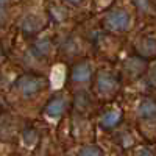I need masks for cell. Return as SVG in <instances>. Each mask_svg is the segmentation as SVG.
<instances>
[{
  "label": "cell",
  "instance_id": "6da1fadb",
  "mask_svg": "<svg viewBox=\"0 0 156 156\" xmlns=\"http://www.w3.org/2000/svg\"><path fill=\"white\" fill-rule=\"evenodd\" d=\"M16 86L22 92V95L33 97V95L41 92V89L44 87V80L37 75H23L17 80Z\"/></svg>",
  "mask_w": 156,
  "mask_h": 156
},
{
  "label": "cell",
  "instance_id": "7a4b0ae2",
  "mask_svg": "<svg viewBox=\"0 0 156 156\" xmlns=\"http://www.w3.org/2000/svg\"><path fill=\"white\" fill-rule=\"evenodd\" d=\"M105 25L112 31H125L129 27V14L123 9H114L106 14Z\"/></svg>",
  "mask_w": 156,
  "mask_h": 156
},
{
  "label": "cell",
  "instance_id": "3957f363",
  "mask_svg": "<svg viewBox=\"0 0 156 156\" xmlns=\"http://www.w3.org/2000/svg\"><path fill=\"white\" fill-rule=\"evenodd\" d=\"M95 87L98 89L100 94H112L119 87V80L115 78L114 73L111 72H98L97 75V81H95Z\"/></svg>",
  "mask_w": 156,
  "mask_h": 156
},
{
  "label": "cell",
  "instance_id": "277c9868",
  "mask_svg": "<svg viewBox=\"0 0 156 156\" xmlns=\"http://www.w3.org/2000/svg\"><path fill=\"white\" fill-rule=\"evenodd\" d=\"M66 106H67V103H66V98L62 95L53 97L47 103V106L44 108V114L47 117H50V119H58V117H61L64 114Z\"/></svg>",
  "mask_w": 156,
  "mask_h": 156
},
{
  "label": "cell",
  "instance_id": "5b68a950",
  "mask_svg": "<svg viewBox=\"0 0 156 156\" xmlns=\"http://www.w3.org/2000/svg\"><path fill=\"white\" fill-rule=\"evenodd\" d=\"M92 76V69L87 62H80V64H75L73 69H72V80L75 83H84L87 80H90Z\"/></svg>",
  "mask_w": 156,
  "mask_h": 156
},
{
  "label": "cell",
  "instance_id": "8992f818",
  "mask_svg": "<svg viewBox=\"0 0 156 156\" xmlns=\"http://www.w3.org/2000/svg\"><path fill=\"white\" fill-rule=\"evenodd\" d=\"M137 53L142 56H154L156 55V39L154 37H144L136 44Z\"/></svg>",
  "mask_w": 156,
  "mask_h": 156
},
{
  "label": "cell",
  "instance_id": "52a82bcc",
  "mask_svg": "<svg viewBox=\"0 0 156 156\" xmlns=\"http://www.w3.org/2000/svg\"><path fill=\"white\" fill-rule=\"evenodd\" d=\"M137 114L140 119H154L156 117V101L150 100V98L142 100L137 108Z\"/></svg>",
  "mask_w": 156,
  "mask_h": 156
},
{
  "label": "cell",
  "instance_id": "ba28073f",
  "mask_svg": "<svg viewBox=\"0 0 156 156\" xmlns=\"http://www.w3.org/2000/svg\"><path fill=\"white\" fill-rule=\"evenodd\" d=\"M20 28L27 33H36L42 28V19L37 17V16H25L23 20L20 22Z\"/></svg>",
  "mask_w": 156,
  "mask_h": 156
},
{
  "label": "cell",
  "instance_id": "9c48e42d",
  "mask_svg": "<svg viewBox=\"0 0 156 156\" xmlns=\"http://www.w3.org/2000/svg\"><path fill=\"white\" fill-rule=\"evenodd\" d=\"M120 120H122V112L120 111H108V112L103 114L101 120H100V125L105 129H109V128L117 126Z\"/></svg>",
  "mask_w": 156,
  "mask_h": 156
},
{
  "label": "cell",
  "instance_id": "30bf717a",
  "mask_svg": "<svg viewBox=\"0 0 156 156\" xmlns=\"http://www.w3.org/2000/svg\"><path fill=\"white\" fill-rule=\"evenodd\" d=\"M145 69V64L142 59H137V58H131L125 62V72L131 76V78H136L137 75H140Z\"/></svg>",
  "mask_w": 156,
  "mask_h": 156
},
{
  "label": "cell",
  "instance_id": "8fae6325",
  "mask_svg": "<svg viewBox=\"0 0 156 156\" xmlns=\"http://www.w3.org/2000/svg\"><path fill=\"white\" fill-rule=\"evenodd\" d=\"M48 50H50L48 39H37V41L31 45L30 53H31L34 58H44V56L48 55Z\"/></svg>",
  "mask_w": 156,
  "mask_h": 156
},
{
  "label": "cell",
  "instance_id": "7c38bea8",
  "mask_svg": "<svg viewBox=\"0 0 156 156\" xmlns=\"http://www.w3.org/2000/svg\"><path fill=\"white\" fill-rule=\"evenodd\" d=\"M78 156H103L101 150L95 145H87L84 148L80 150V153H78Z\"/></svg>",
  "mask_w": 156,
  "mask_h": 156
},
{
  "label": "cell",
  "instance_id": "4fadbf2b",
  "mask_svg": "<svg viewBox=\"0 0 156 156\" xmlns=\"http://www.w3.org/2000/svg\"><path fill=\"white\" fill-rule=\"evenodd\" d=\"M36 140H37V133L34 131V129L28 128V129H25V133H23V142L27 145H34L36 144Z\"/></svg>",
  "mask_w": 156,
  "mask_h": 156
},
{
  "label": "cell",
  "instance_id": "5bb4252c",
  "mask_svg": "<svg viewBox=\"0 0 156 156\" xmlns=\"http://www.w3.org/2000/svg\"><path fill=\"white\" fill-rule=\"evenodd\" d=\"M133 156H154V153H153L151 150H148V148H140V150H137Z\"/></svg>",
  "mask_w": 156,
  "mask_h": 156
},
{
  "label": "cell",
  "instance_id": "9a60e30c",
  "mask_svg": "<svg viewBox=\"0 0 156 156\" xmlns=\"http://www.w3.org/2000/svg\"><path fill=\"white\" fill-rule=\"evenodd\" d=\"M150 78H151V81H153V83H156V64H154V66H153V69H151Z\"/></svg>",
  "mask_w": 156,
  "mask_h": 156
},
{
  "label": "cell",
  "instance_id": "2e32d148",
  "mask_svg": "<svg viewBox=\"0 0 156 156\" xmlns=\"http://www.w3.org/2000/svg\"><path fill=\"white\" fill-rule=\"evenodd\" d=\"M3 20H5V14H3V11L0 9V23H2Z\"/></svg>",
  "mask_w": 156,
  "mask_h": 156
},
{
  "label": "cell",
  "instance_id": "e0dca14e",
  "mask_svg": "<svg viewBox=\"0 0 156 156\" xmlns=\"http://www.w3.org/2000/svg\"><path fill=\"white\" fill-rule=\"evenodd\" d=\"M67 2H70V3H75V5H78L81 2V0H67Z\"/></svg>",
  "mask_w": 156,
  "mask_h": 156
},
{
  "label": "cell",
  "instance_id": "ac0fdd59",
  "mask_svg": "<svg viewBox=\"0 0 156 156\" xmlns=\"http://www.w3.org/2000/svg\"><path fill=\"white\" fill-rule=\"evenodd\" d=\"M5 3H8V0H0V5H5Z\"/></svg>",
  "mask_w": 156,
  "mask_h": 156
},
{
  "label": "cell",
  "instance_id": "d6986e66",
  "mask_svg": "<svg viewBox=\"0 0 156 156\" xmlns=\"http://www.w3.org/2000/svg\"><path fill=\"white\" fill-rule=\"evenodd\" d=\"M0 58H2V48H0Z\"/></svg>",
  "mask_w": 156,
  "mask_h": 156
}]
</instances>
